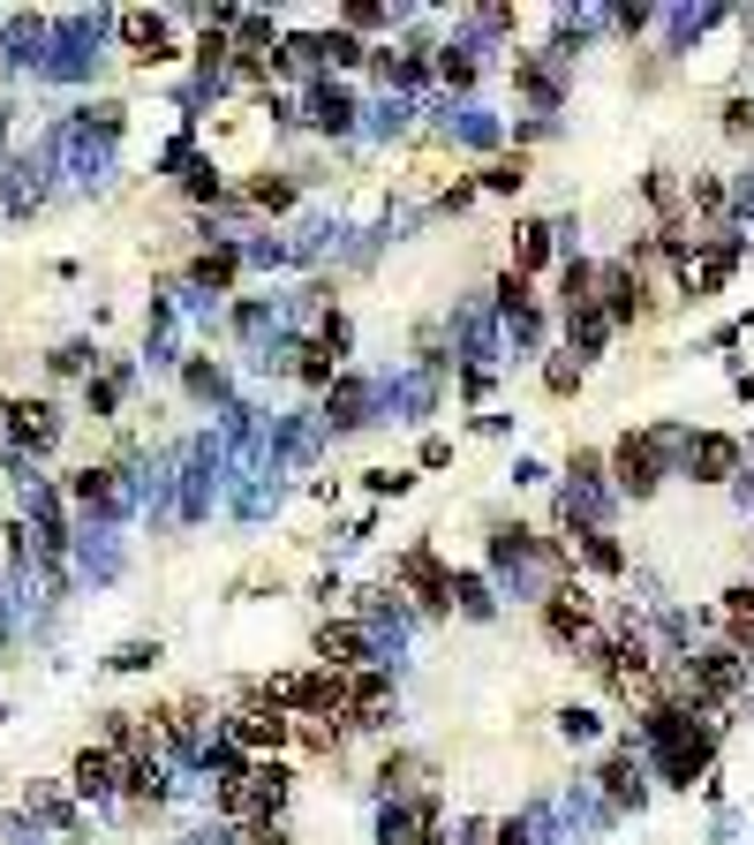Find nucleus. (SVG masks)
I'll return each mask as SVG.
<instances>
[{
  "mask_svg": "<svg viewBox=\"0 0 754 845\" xmlns=\"http://www.w3.org/2000/svg\"><path fill=\"white\" fill-rule=\"evenodd\" d=\"M687 453V438L679 431H626L618 446H611V484L626 491V499H649L656 484H664V453Z\"/></svg>",
  "mask_w": 754,
  "mask_h": 845,
  "instance_id": "1",
  "label": "nucleus"
},
{
  "mask_svg": "<svg viewBox=\"0 0 754 845\" xmlns=\"http://www.w3.org/2000/svg\"><path fill=\"white\" fill-rule=\"evenodd\" d=\"M287 732H295V717H287L280 702H257L250 687L234 694V717H227V740H234V755H242V763H272V755L287 747Z\"/></svg>",
  "mask_w": 754,
  "mask_h": 845,
  "instance_id": "2",
  "label": "nucleus"
},
{
  "mask_svg": "<svg viewBox=\"0 0 754 845\" xmlns=\"http://www.w3.org/2000/svg\"><path fill=\"white\" fill-rule=\"evenodd\" d=\"M544 635H551V642H566V650H597V642H603L597 597H589L582 581H551V597H544Z\"/></svg>",
  "mask_w": 754,
  "mask_h": 845,
  "instance_id": "3",
  "label": "nucleus"
},
{
  "mask_svg": "<svg viewBox=\"0 0 754 845\" xmlns=\"http://www.w3.org/2000/svg\"><path fill=\"white\" fill-rule=\"evenodd\" d=\"M740 687H747V657H740V650H702V657H687V673H679V694H687L694 709H725Z\"/></svg>",
  "mask_w": 754,
  "mask_h": 845,
  "instance_id": "4",
  "label": "nucleus"
},
{
  "mask_svg": "<svg viewBox=\"0 0 754 845\" xmlns=\"http://www.w3.org/2000/svg\"><path fill=\"white\" fill-rule=\"evenodd\" d=\"M340 725H347V732H385V725H393V679L378 673V665L347 673V709H340Z\"/></svg>",
  "mask_w": 754,
  "mask_h": 845,
  "instance_id": "5",
  "label": "nucleus"
},
{
  "mask_svg": "<svg viewBox=\"0 0 754 845\" xmlns=\"http://www.w3.org/2000/svg\"><path fill=\"white\" fill-rule=\"evenodd\" d=\"M122 778H129V763H122L114 747H99V740L76 747V763H68V793H76V801H114Z\"/></svg>",
  "mask_w": 754,
  "mask_h": 845,
  "instance_id": "6",
  "label": "nucleus"
},
{
  "mask_svg": "<svg viewBox=\"0 0 754 845\" xmlns=\"http://www.w3.org/2000/svg\"><path fill=\"white\" fill-rule=\"evenodd\" d=\"M309 650H317L324 673H362V665H370V627H362V619H324Z\"/></svg>",
  "mask_w": 754,
  "mask_h": 845,
  "instance_id": "7",
  "label": "nucleus"
},
{
  "mask_svg": "<svg viewBox=\"0 0 754 845\" xmlns=\"http://www.w3.org/2000/svg\"><path fill=\"white\" fill-rule=\"evenodd\" d=\"M687 476H694V484H732V476H740V438L694 431V438H687Z\"/></svg>",
  "mask_w": 754,
  "mask_h": 845,
  "instance_id": "8",
  "label": "nucleus"
},
{
  "mask_svg": "<svg viewBox=\"0 0 754 845\" xmlns=\"http://www.w3.org/2000/svg\"><path fill=\"white\" fill-rule=\"evenodd\" d=\"M242 785H250V808H257V823H280V808H287V785H295V770L272 755V763H250L242 770Z\"/></svg>",
  "mask_w": 754,
  "mask_h": 845,
  "instance_id": "9",
  "label": "nucleus"
},
{
  "mask_svg": "<svg viewBox=\"0 0 754 845\" xmlns=\"http://www.w3.org/2000/svg\"><path fill=\"white\" fill-rule=\"evenodd\" d=\"M400 581L416 589V604H423V612H446L452 581L438 574V559H431V551H408V559H400Z\"/></svg>",
  "mask_w": 754,
  "mask_h": 845,
  "instance_id": "10",
  "label": "nucleus"
},
{
  "mask_svg": "<svg viewBox=\"0 0 754 845\" xmlns=\"http://www.w3.org/2000/svg\"><path fill=\"white\" fill-rule=\"evenodd\" d=\"M717 619H725V650H740V657H754V581H740V589H725Z\"/></svg>",
  "mask_w": 754,
  "mask_h": 845,
  "instance_id": "11",
  "label": "nucleus"
},
{
  "mask_svg": "<svg viewBox=\"0 0 754 845\" xmlns=\"http://www.w3.org/2000/svg\"><path fill=\"white\" fill-rule=\"evenodd\" d=\"M8 415H15V446H30V453H46V446L61 438V415H53V400H15Z\"/></svg>",
  "mask_w": 754,
  "mask_h": 845,
  "instance_id": "12",
  "label": "nucleus"
},
{
  "mask_svg": "<svg viewBox=\"0 0 754 845\" xmlns=\"http://www.w3.org/2000/svg\"><path fill=\"white\" fill-rule=\"evenodd\" d=\"M122 38L137 46V61H174V38H166V15H144V8H129V15H122Z\"/></svg>",
  "mask_w": 754,
  "mask_h": 845,
  "instance_id": "13",
  "label": "nucleus"
},
{
  "mask_svg": "<svg viewBox=\"0 0 754 845\" xmlns=\"http://www.w3.org/2000/svg\"><path fill=\"white\" fill-rule=\"evenodd\" d=\"M340 740H347L340 717H295V732H287V747H302V755H340Z\"/></svg>",
  "mask_w": 754,
  "mask_h": 845,
  "instance_id": "14",
  "label": "nucleus"
},
{
  "mask_svg": "<svg viewBox=\"0 0 754 845\" xmlns=\"http://www.w3.org/2000/svg\"><path fill=\"white\" fill-rule=\"evenodd\" d=\"M513 234H521V242H513V272L528 280V272H536V265L551 257V227H544V219H521Z\"/></svg>",
  "mask_w": 754,
  "mask_h": 845,
  "instance_id": "15",
  "label": "nucleus"
},
{
  "mask_svg": "<svg viewBox=\"0 0 754 845\" xmlns=\"http://www.w3.org/2000/svg\"><path fill=\"white\" fill-rule=\"evenodd\" d=\"M189 280H196V287H234V249H204V257L189 265Z\"/></svg>",
  "mask_w": 754,
  "mask_h": 845,
  "instance_id": "16",
  "label": "nucleus"
},
{
  "mask_svg": "<svg viewBox=\"0 0 754 845\" xmlns=\"http://www.w3.org/2000/svg\"><path fill=\"white\" fill-rule=\"evenodd\" d=\"M242 196H250V204H257V212H280V204H287V196H295V181H287V174H257V181H250V189H242Z\"/></svg>",
  "mask_w": 754,
  "mask_h": 845,
  "instance_id": "17",
  "label": "nucleus"
},
{
  "mask_svg": "<svg viewBox=\"0 0 754 845\" xmlns=\"http://www.w3.org/2000/svg\"><path fill=\"white\" fill-rule=\"evenodd\" d=\"M30 808H38V816H46L53 831H68V838H76V808H68L61 793H46V785H30Z\"/></svg>",
  "mask_w": 754,
  "mask_h": 845,
  "instance_id": "18",
  "label": "nucleus"
},
{
  "mask_svg": "<svg viewBox=\"0 0 754 845\" xmlns=\"http://www.w3.org/2000/svg\"><path fill=\"white\" fill-rule=\"evenodd\" d=\"M574 536H582V551H589V566H597V574H618V566H626L611 536H597V528H574Z\"/></svg>",
  "mask_w": 754,
  "mask_h": 845,
  "instance_id": "19",
  "label": "nucleus"
},
{
  "mask_svg": "<svg viewBox=\"0 0 754 845\" xmlns=\"http://www.w3.org/2000/svg\"><path fill=\"white\" fill-rule=\"evenodd\" d=\"M528 181V159L513 152V159H498V167H483V189H521Z\"/></svg>",
  "mask_w": 754,
  "mask_h": 845,
  "instance_id": "20",
  "label": "nucleus"
},
{
  "mask_svg": "<svg viewBox=\"0 0 754 845\" xmlns=\"http://www.w3.org/2000/svg\"><path fill=\"white\" fill-rule=\"evenodd\" d=\"M498 303H506L513 318H528V310H536V295H528V280H521V272H506V280H498Z\"/></svg>",
  "mask_w": 754,
  "mask_h": 845,
  "instance_id": "21",
  "label": "nucleus"
},
{
  "mask_svg": "<svg viewBox=\"0 0 754 845\" xmlns=\"http://www.w3.org/2000/svg\"><path fill=\"white\" fill-rule=\"evenodd\" d=\"M144 665H158V642H122L114 650V673H144Z\"/></svg>",
  "mask_w": 754,
  "mask_h": 845,
  "instance_id": "22",
  "label": "nucleus"
},
{
  "mask_svg": "<svg viewBox=\"0 0 754 845\" xmlns=\"http://www.w3.org/2000/svg\"><path fill=\"white\" fill-rule=\"evenodd\" d=\"M53 370H61V377L91 370V340H68V347H53Z\"/></svg>",
  "mask_w": 754,
  "mask_h": 845,
  "instance_id": "23",
  "label": "nucleus"
},
{
  "mask_svg": "<svg viewBox=\"0 0 754 845\" xmlns=\"http://www.w3.org/2000/svg\"><path fill=\"white\" fill-rule=\"evenodd\" d=\"M408 484H416V476H408V469H370V491H378V499H400V491H408Z\"/></svg>",
  "mask_w": 754,
  "mask_h": 845,
  "instance_id": "24",
  "label": "nucleus"
},
{
  "mask_svg": "<svg viewBox=\"0 0 754 845\" xmlns=\"http://www.w3.org/2000/svg\"><path fill=\"white\" fill-rule=\"evenodd\" d=\"M408 770H416L408 755H385V763H378V785H385V793H408Z\"/></svg>",
  "mask_w": 754,
  "mask_h": 845,
  "instance_id": "25",
  "label": "nucleus"
},
{
  "mask_svg": "<svg viewBox=\"0 0 754 845\" xmlns=\"http://www.w3.org/2000/svg\"><path fill=\"white\" fill-rule=\"evenodd\" d=\"M84 400H91V415H114V400H122V377H99Z\"/></svg>",
  "mask_w": 754,
  "mask_h": 845,
  "instance_id": "26",
  "label": "nucleus"
},
{
  "mask_svg": "<svg viewBox=\"0 0 754 845\" xmlns=\"http://www.w3.org/2000/svg\"><path fill=\"white\" fill-rule=\"evenodd\" d=\"M725 129H732V137H754V99H732V106H725Z\"/></svg>",
  "mask_w": 754,
  "mask_h": 845,
  "instance_id": "27",
  "label": "nucleus"
},
{
  "mask_svg": "<svg viewBox=\"0 0 754 845\" xmlns=\"http://www.w3.org/2000/svg\"><path fill=\"white\" fill-rule=\"evenodd\" d=\"M76 499H84V507H106V469H91V476H76Z\"/></svg>",
  "mask_w": 754,
  "mask_h": 845,
  "instance_id": "28",
  "label": "nucleus"
},
{
  "mask_svg": "<svg viewBox=\"0 0 754 845\" xmlns=\"http://www.w3.org/2000/svg\"><path fill=\"white\" fill-rule=\"evenodd\" d=\"M582 385V362H551V393H574Z\"/></svg>",
  "mask_w": 754,
  "mask_h": 845,
  "instance_id": "29",
  "label": "nucleus"
}]
</instances>
